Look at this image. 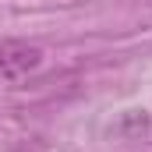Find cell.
Segmentation results:
<instances>
[{
    "label": "cell",
    "instance_id": "1",
    "mask_svg": "<svg viewBox=\"0 0 152 152\" xmlns=\"http://www.w3.org/2000/svg\"><path fill=\"white\" fill-rule=\"evenodd\" d=\"M42 53L39 46L18 42V39H0V81H14V78L36 71Z\"/></svg>",
    "mask_w": 152,
    "mask_h": 152
}]
</instances>
